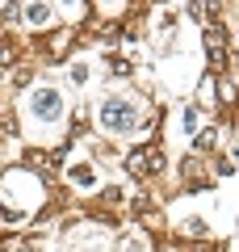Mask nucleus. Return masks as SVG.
I'll return each mask as SVG.
<instances>
[{
  "label": "nucleus",
  "instance_id": "1",
  "mask_svg": "<svg viewBox=\"0 0 239 252\" xmlns=\"http://www.w3.org/2000/svg\"><path fill=\"white\" fill-rule=\"evenodd\" d=\"M101 126H109L114 135L134 130V126H139V109H134V101H126V97H109L105 105H101Z\"/></svg>",
  "mask_w": 239,
  "mask_h": 252
},
{
  "label": "nucleus",
  "instance_id": "2",
  "mask_svg": "<svg viewBox=\"0 0 239 252\" xmlns=\"http://www.w3.org/2000/svg\"><path fill=\"white\" fill-rule=\"evenodd\" d=\"M30 109H34V118H46V122H55V118L63 114V97L55 89H38L34 97H30Z\"/></svg>",
  "mask_w": 239,
  "mask_h": 252
},
{
  "label": "nucleus",
  "instance_id": "3",
  "mask_svg": "<svg viewBox=\"0 0 239 252\" xmlns=\"http://www.w3.org/2000/svg\"><path fill=\"white\" fill-rule=\"evenodd\" d=\"M206 55H210V67H227V30L218 21L206 26Z\"/></svg>",
  "mask_w": 239,
  "mask_h": 252
},
{
  "label": "nucleus",
  "instance_id": "4",
  "mask_svg": "<svg viewBox=\"0 0 239 252\" xmlns=\"http://www.w3.org/2000/svg\"><path fill=\"white\" fill-rule=\"evenodd\" d=\"M26 21L38 26V30H46V26H51V4H46V0H30V4H26Z\"/></svg>",
  "mask_w": 239,
  "mask_h": 252
},
{
  "label": "nucleus",
  "instance_id": "5",
  "mask_svg": "<svg viewBox=\"0 0 239 252\" xmlns=\"http://www.w3.org/2000/svg\"><path fill=\"white\" fill-rule=\"evenodd\" d=\"M126 172H134V177L151 172V147H134V152L126 156Z\"/></svg>",
  "mask_w": 239,
  "mask_h": 252
},
{
  "label": "nucleus",
  "instance_id": "6",
  "mask_svg": "<svg viewBox=\"0 0 239 252\" xmlns=\"http://www.w3.org/2000/svg\"><path fill=\"white\" fill-rule=\"evenodd\" d=\"M147 248H151V240H147V235H139V231H130L122 240V252H147Z\"/></svg>",
  "mask_w": 239,
  "mask_h": 252
},
{
  "label": "nucleus",
  "instance_id": "7",
  "mask_svg": "<svg viewBox=\"0 0 239 252\" xmlns=\"http://www.w3.org/2000/svg\"><path fill=\"white\" fill-rule=\"evenodd\" d=\"M67 42H71V30H59V34H51V38H46V51H51V55H59Z\"/></svg>",
  "mask_w": 239,
  "mask_h": 252
},
{
  "label": "nucleus",
  "instance_id": "8",
  "mask_svg": "<svg viewBox=\"0 0 239 252\" xmlns=\"http://www.w3.org/2000/svg\"><path fill=\"white\" fill-rule=\"evenodd\" d=\"M0 17H4V21H17L21 17V4H17V0H4V4H0Z\"/></svg>",
  "mask_w": 239,
  "mask_h": 252
},
{
  "label": "nucleus",
  "instance_id": "9",
  "mask_svg": "<svg viewBox=\"0 0 239 252\" xmlns=\"http://www.w3.org/2000/svg\"><path fill=\"white\" fill-rule=\"evenodd\" d=\"M193 147H197V152H210V147H214V130H202V135L193 139Z\"/></svg>",
  "mask_w": 239,
  "mask_h": 252
},
{
  "label": "nucleus",
  "instance_id": "10",
  "mask_svg": "<svg viewBox=\"0 0 239 252\" xmlns=\"http://www.w3.org/2000/svg\"><path fill=\"white\" fill-rule=\"evenodd\" d=\"M71 181L76 185H92V168H71Z\"/></svg>",
  "mask_w": 239,
  "mask_h": 252
},
{
  "label": "nucleus",
  "instance_id": "11",
  "mask_svg": "<svg viewBox=\"0 0 239 252\" xmlns=\"http://www.w3.org/2000/svg\"><path fill=\"white\" fill-rule=\"evenodd\" d=\"M151 210H155L151 198H134V215H151Z\"/></svg>",
  "mask_w": 239,
  "mask_h": 252
},
{
  "label": "nucleus",
  "instance_id": "12",
  "mask_svg": "<svg viewBox=\"0 0 239 252\" xmlns=\"http://www.w3.org/2000/svg\"><path fill=\"white\" fill-rule=\"evenodd\" d=\"M185 235H206V223H202V219H189V223H185Z\"/></svg>",
  "mask_w": 239,
  "mask_h": 252
},
{
  "label": "nucleus",
  "instance_id": "13",
  "mask_svg": "<svg viewBox=\"0 0 239 252\" xmlns=\"http://www.w3.org/2000/svg\"><path fill=\"white\" fill-rule=\"evenodd\" d=\"M59 4H63V9H67V13H76V17H80V13H84V0H59Z\"/></svg>",
  "mask_w": 239,
  "mask_h": 252
},
{
  "label": "nucleus",
  "instance_id": "14",
  "mask_svg": "<svg viewBox=\"0 0 239 252\" xmlns=\"http://www.w3.org/2000/svg\"><path fill=\"white\" fill-rule=\"evenodd\" d=\"M0 63H13V51H9V46H0Z\"/></svg>",
  "mask_w": 239,
  "mask_h": 252
},
{
  "label": "nucleus",
  "instance_id": "15",
  "mask_svg": "<svg viewBox=\"0 0 239 252\" xmlns=\"http://www.w3.org/2000/svg\"><path fill=\"white\" fill-rule=\"evenodd\" d=\"M21 252H38V248H34V244H26V248H21Z\"/></svg>",
  "mask_w": 239,
  "mask_h": 252
},
{
  "label": "nucleus",
  "instance_id": "16",
  "mask_svg": "<svg viewBox=\"0 0 239 252\" xmlns=\"http://www.w3.org/2000/svg\"><path fill=\"white\" fill-rule=\"evenodd\" d=\"M235 160H239V139H235Z\"/></svg>",
  "mask_w": 239,
  "mask_h": 252
}]
</instances>
